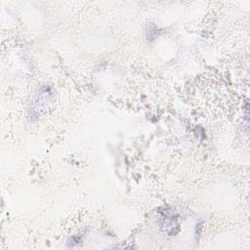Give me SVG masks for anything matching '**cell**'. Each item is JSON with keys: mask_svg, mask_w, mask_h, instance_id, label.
Listing matches in <instances>:
<instances>
[{"mask_svg": "<svg viewBox=\"0 0 250 250\" xmlns=\"http://www.w3.org/2000/svg\"><path fill=\"white\" fill-rule=\"evenodd\" d=\"M161 220H162L161 228L169 235H175L179 232L178 221L172 214L165 213L164 216L161 218Z\"/></svg>", "mask_w": 250, "mask_h": 250, "instance_id": "obj_1", "label": "cell"}]
</instances>
